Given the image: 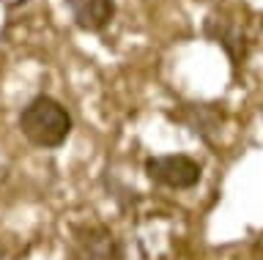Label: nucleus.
<instances>
[{"label":"nucleus","instance_id":"f257e3e1","mask_svg":"<svg viewBox=\"0 0 263 260\" xmlns=\"http://www.w3.org/2000/svg\"><path fill=\"white\" fill-rule=\"evenodd\" d=\"M16 126L33 148L55 151L71 137L74 121L63 102H58L55 96L39 93L20 110Z\"/></svg>","mask_w":263,"mask_h":260},{"label":"nucleus","instance_id":"f03ea898","mask_svg":"<svg viewBox=\"0 0 263 260\" xmlns=\"http://www.w3.org/2000/svg\"><path fill=\"white\" fill-rule=\"evenodd\" d=\"M145 175L167 189H195L203 181V167L186 153H164L145 162Z\"/></svg>","mask_w":263,"mask_h":260},{"label":"nucleus","instance_id":"7ed1b4c3","mask_svg":"<svg viewBox=\"0 0 263 260\" xmlns=\"http://www.w3.org/2000/svg\"><path fill=\"white\" fill-rule=\"evenodd\" d=\"M71 257L74 260H123V244L110 227L82 225L71 235Z\"/></svg>","mask_w":263,"mask_h":260},{"label":"nucleus","instance_id":"20e7f679","mask_svg":"<svg viewBox=\"0 0 263 260\" xmlns=\"http://www.w3.org/2000/svg\"><path fill=\"white\" fill-rule=\"evenodd\" d=\"M205 36L211 38L214 44H219L222 50L228 52V58L233 61V66H238L247 58V47H250V36L241 25V19L233 17L228 11H211L205 17Z\"/></svg>","mask_w":263,"mask_h":260},{"label":"nucleus","instance_id":"39448f33","mask_svg":"<svg viewBox=\"0 0 263 260\" xmlns=\"http://www.w3.org/2000/svg\"><path fill=\"white\" fill-rule=\"evenodd\" d=\"M170 118L184 124L192 134L203 137L211 145L217 143V137L222 134V126H225V112L217 104H181V110L173 112Z\"/></svg>","mask_w":263,"mask_h":260},{"label":"nucleus","instance_id":"423d86ee","mask_svg":"<svg viewBox=\"0 0 263 260\" xmlns=\"http://www.w3.org/2000/svg\"><path fill=\"white\" fill-rule=\"evenodd\" d=\"M74 25L85 33H102L115 17V0H63Z\"/></svg>","mask_w":263,"mask_h":260},{"label":"nucleus","instance_id":"0eeeda50","mask_svg":"<svg viewBox=\"0 0 263 260\" xmlns=\"http://www.w3.org/2000/svg\"><path fill=\"white\" fill-rule=\"evenodd\" d=\"M3 178H6V170H3V167H0V181H3Z\"/></svg>","mask_w":263,"mask_h":260},{"label":"nucleus","instance_id":"6e6552de","mask_svg":"<svg viewBox=\"0 0 263 260\" xmlns=\"http://www.w3.org/2000/svg\"><path fill=\"white\" fill-rule=\"evenodd\" d=\"M0 260H3V244H0Z\"/></svg>","mask_w":263,"mask_h":260}]
</instances>
